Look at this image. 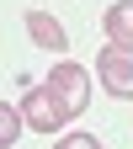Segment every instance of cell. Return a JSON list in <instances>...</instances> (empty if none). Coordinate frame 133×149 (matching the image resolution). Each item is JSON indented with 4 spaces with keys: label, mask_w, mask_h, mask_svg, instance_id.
<instances>
[{
    "label": "cell",
    "mask_w": 133,
    "mask_h": 149,
    "mask_svg": "<svg viewBox=\"0 0 133 149\" xmlns=\"http://www.w3.org/2000/svg\"><path fill=\"white\" fill-rule=\"evenodd\" d=\"M22 117H27V128H32V133H48V139H53V133H59V128L75 117V112L64 107V96H59V91L43 80V85H32L27 96H22Z\"/></svg>",
    "instance_id": "1"
},
{
    "label": "cell",
    "mask_w": 133,
    "mask_h": 149,
    "mask_svg": "<svg viewBox=\"0 0 133 149\" xmlns=\"http://www.w3.org/2000/svg\"><path fill=\"white\" fill-rule=\"evenodd\" d=\"M96 80L112 91L117 101H133V48H101L96 53Z\"/></svg>",
    "instance_id": "2"
},
{
    "label": "cell",
    "mask_w": 133,
    "mask_h": 149,
    "mask_svg": "<svg viewBox=\"0 0 133 149\" xmlns=\"http://www.w3.org/2000/svg\"><path fill=\"white\" fill-rule=\"evenodd\" d=\"M48 85L64 96L69 112H85V101H91V74H85V64H69V59L53 64V69H48Z\"/></svg>",
    "instance_id": "3"
},
{
    "label": "cell",
    "mask_w": 133,
    "mask_h": 149,
    "mask_svg": "<svg viewBox=\"0 0 133 149\" xmlns=\"http://www.w3.org/2000/svg\"><path fill=\"white\" fill-rule=\"evenodd\" d=\"M22 22H27V37H32L37 48H48V53H64V48H69V32L59 27V16H48V11H27Z\"/></svg>",
    "instance_id": "4"
},
{
    "label": "cell",
    "mask_w": 133,
    "mask_h": 149,
    "mask_svg": "<svg viewBox=\"0 0 133 149\" xmlns=\"http://www.w3.org/2000/svg\"><path fill=\"white\" fill-rule=\"evenodd\" d=\"M101 32H107V43H112V48H133V0H117V6H107Z\"/></svg>",
    "instance_id": "5"
},
{
    "label": "cell",
    "mask_w": 133,
    "mask_h": 149,
    "mask_svg": "<svg viewBox=\"0 0 133 149\" xmlns=\"http://www.w3.org/2000/svg\"><path fill=\"white\" fill-rule=\"evenodd\" d=\"M27 133V117H22V107H11V101H0V149H16V139Z\"/></svg>",
    "instance_id": "6"
},
{
    "label": "cell",
    "mask_w": 133,
    "mask_h": 149,
    "mask_svg": "<svg viewBox=\"0 0 133 149\" xmlns=\"http://www.w3.org/2000/svg\"><path fill=\"white\" fill-rule=\"evenodd\" d=\"M53 149H101V139H96V133H64Z\"/></svg>",
    "instance_id": "7"
}]
</instances>
